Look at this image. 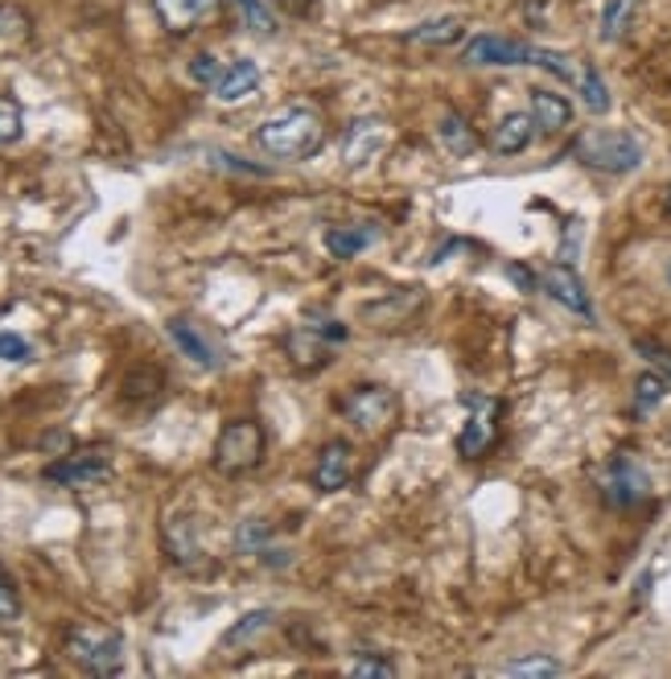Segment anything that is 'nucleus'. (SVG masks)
<instances>
[{"instance_id":"f257e3e1","label":"nucleus","mask_w":671,"mask_h":679,"mask_svg":"<svg viewBox=\"0 0 671 679\" xmlns=\"http://www.w3.org/2000/svg\"><path fill=\"white\" fill-rule=\"evenodd\" d=\"M326 141V124L313 107L306 103H289V107H280L272 116L264 120L260 128H256V145L268 153V157H280V161H306L313 157Z\"/></svg>"},{"instance_id":"f03ea898","label":"nucleus","mask_w":671,"mask_h":679,"mask_svg":"<svg viewBox=\"0 0 671 679\" xmlns=\"http://www.w3.org/2000/svg\"><path fill=\"white\" fill-rule=\"evenodd\" d=\"M66 655L83 667L87 676H120L124 671V635L112 626H95V621H74L66 626Z\"/></svg>"},{"instance_id":"7ed1b4c3","label":"nucleus","mask_w":671,"mask_h":679,"mask_svg":"<svg viewBox=\"0 0 671 679\" xmlns=\"http://www.w3.org/2000/svg\"><path fill=\"white\" fill-rule=\"evenodd\" d=\"M264 445H268V441H264L260 420H251V416L227 420L219 441H215V457H210V462H215L219 474L239 477L264 462Z\"/></svg>"},{"instance_id":"20e7f679","label":"nucleus","mask_w":671,"mask_h":679,"mask_svg":"<svg viewBox=\"0 0 671 679\" xmlns=\"http://www.w3.org/2000/svg\"><path fill=\"white\" fill-rule=\"evenodd\" d=\"M572 153H577L581 165L598 169V174H634L642 165V145L630 132H610V128L585 132Z\"/></svg>"},{"instance_id":"39448f33","label":"nucleus","mask_w":671,"mask_h":679,"mask_svg":"<svg viewBox=\"0 0 671 679\" xmlns=\"http://www.w3.org/2000/svg\"><path fill=\"white\" fill-rule=\"evenodd\" d=\"M347 420L367 436L388 433L400 420V395L388 383H363V388H354L347 395Z\"/></svg>"},{"instance_id":"423d86ee","label":"nucleus","mask_w":671,"mask_h":679,"mask_svg":"<svg viewBox=\"0 0 671 679\" xmlns=\"http://www.w3.org/2000/svg\"><path fill=\"white\" fill-rule=\"evenodd\" d=\"M107 477H112V453H107V449L66 453V457L45 465V482H50V486H66V491L100 486V482H107Z\"/></svg>"},{"instance_id":"0eeeda50","label":"nucleus","mask_w":671,"mask_h":679,"mask_svg":"<svg viewBox=\"0 0 671 679\" xmlns=\"http://www.w3.org/2000/svg\"><path fill=\"white\" fill-rule=\"evenodd\" d=\"M598 482H601L606 503H613V506H639L642 498L651 494V474H647L630 453H613Z\"/></svg>"},{"instance_id":"6e6552de","label":"nucleus","mask_w":671,"mask_h":679,"mask_svg":"<svg viewBox=\"0 0 671 679\" xmlns=\"http://www.w3.org/2000/svg\"><path fill=\"white\" fill-rule=\"evenodd\" d=\"M347 338V326H338V321H309L301 330H292L285 338V350H289V359L297 367H326L330 362V347H338Z\"/></svg>"},{"instance_id":"1a4fd4ad","label":"nucleus","mask_w":671,"mask_h":679,"mask_svg":"<svg viewBox=\"0 0 671 679\" xmlns=\"http://www.w3.org/2000/svg\"><path fill=\"white\" fill-rule=\"evenodd\" d=\"M474 412H469L466 429L457 436V453L466 457V462H478L486 457L498 441V400L495 395H469L466 400Z\"/></svg>"},{"instance_id":"9d476101","label":"nucleus","mask_w":671,"mask_h":679,"mask_svg":"<svg viewBox=\"0 0 671 679\" xmlns=\"http://www.w3.org/2000/svg\"><path fill=\"white\" fill-rule=\"evenodd\" d=\"M165 333H169V342H174L186 359L194 362V367H203V371H219L223 362V347H219V338L206 330L203 321H194V318H169L165 321Z\"/></svg>"},{"instance_id":"9b49d317","label":"nucleus","mask_w":671,"mask_h":679,"mask_svg":"<svg viewBox=\"0 0 671 679\" xmlns=\"http://www.w3.org/2000/svg\"><path fill=\"white\" fill-rule=\"evenodd\" d=\"M540 289L553 297L556 305H565L569 313H577L581 321H598V313H593V301H589V289H585V280L577 276V268L572 264H553V268H544L540 276Z\"/></svg>"},{"instance_id":"f8f14e48","label":"nucleus","mask_w":671,"mask_h":679,"mask_svg":"<svg viewBox=\"0 0 671 679\" xmlns=\"http://www.w3.org/2000/svg\"><path fill=\"white\" fill-rule=\"evenodd\" d=\"M388 141H392V128L383 120L375 116L354 120L351 128H347V136H342V165L347 169H367L388 148Z\"/></svg>"},{"instance_id":"ddd939ff","label":"nucleus","mask_w":671,"mask_h":679,"mask_svg":"<svg viewBox=\"0 0 671 679\" xmlns=\"http://www.w3.org/2000/svg\"><path fill=\"white\" fill-rule=\"evenodd\" d=\"M531 50L536 45L519 42V38H503V33H478L466 45L469 66H531Z\"/></svg>"},{"instance_id":"4468645a","label":"nucleus","mask_w":671,"mask_h":679,"mask_svg":"<svg viewBox=\"0 0 671 679\" xmlns=\"http://www.w3.org/2000/svg\"><path fill=\"white\" fill-rule=\"evenodd\" d=\"M354 474V449L351 441H326L318 453V465H313V486L321 494L342 491Z\"/></svg>"},{"instance_id":"2eb2a0df","label":"nucleus","mask_w":671,"mask_h":679,"mask_svg":"<svg viewBox=\"0 0 671 679\" xmlns=\"http://www.w3.org/2000/svg\"><path fill=\"white\" fill-rule=\"evenodd\" d=\"M153 13L169 33H190L219 13V0H153Z\"/></svg>"},{"instance_id":"dca6fc26","label":"nucleus","mask_w":671,"mask_h":679,"mask_svg":"<svg viewBox=\"0 0 671 679\" xmlns=\"http://www.w3.org/2000/svg\"><path fill=\"white\" fill-rule=\"evenodd\" d=\"M421 305H424L421 285H416V289H392L383 301L363 305V318L371 321V326H400V321H409Z\"/></svg>"},{"instance_id":"f3484780","label":"nucleus","mask_w":671,"mask_h":679,"mask_svg":"<svg viewBox=\"0 0 671 679\" xmlns=\"http://www.w3.org/2000/svg\"><path fill=\"white\" fill-rule=\"evenodd\" d=\"M256 88H260V66L251 59H239L227 62V71L219 74V83L210 88V95L219 103H244Z\"/></svg>"},{"instance_id":"a211bd4d","label":"nucleus","mask_w":671,"mask_h":679,"mask_svg":"<svg viewBox=\"0 0 671 679\" xmlns=\"http://www.w3.org/2000/svg\"><path fill=\"white\" fill-rule=\"evenodd\" d=\"M531 120H536V132L556 136L572 124V103L560 91H531Z\"/></svg>"},{"instance_id":"6ab92c4d","label":"nucleus","mask_w":671,"mask_h":679,"mask_svg":"<svg viewBox=\"0 0 671 679\" xmlns=\"http://www.w3.org/2000/svg\"><path fill=\"white\" fill-rule=\"evenodd\" d=\"M380 239V227L375 223H354V227H330L326 232V251L334 256V260H354V256H363L367 247Z\"/></svg>"},{"instance_id":"aec40b11","label":"nucleus","mask_w":671,"mask_h":679,"mask_svg":"<svg viewBox=\"0 0 671 679\" xmlns=\"http://www.w3.org/2000/svg\"><path fill=\"white\" fill-rule=\"evenodd\" d=\"M531 136H536V120L527 116V112H512V116H503L495 124L491 148H495L498 157H515V153H524L531 145Z\"/></svg>"},{"instance_id":"412c9836","label":"nucleus","mask_w":671,"mask_h":679,"mask_svg":"<svg viewBox=\"0 0 671 679\" xmlns=\"http://www.w3.org/2000/svg\"><path fill=\"white\" fill-rule=\"evenodd\" d=\"M165 548H169V556H174L182 568L203 564V544H198V535H194L190 515H174V519L165 523Z\"/></svg>"},{"instance_id":"4be33fe9","label":"nucleus","mask_w":671,"mask_h":679,"mask_svg":"<svg viewBox=\"0 0 671 679\" xmlns=\"http://www.w3.org/2000/svg\"><path fill=\"white\" fill-rule=\"evenodd\" d=\"M235 552L239 556H251V560H264V564H285L280 556H272V527L264 519H244L239 523V532H235Z\"/></svg>"},{"instance_id":"5701e85b","label":"nucleus","mask_w":671,"mask_h":679,"mask_svg":"<svg viewBox=\"0 0 671 679\" xmlns=\"http://www.w3.org/2000/svg\"><path fill=\"white\" fill-rule=\"evenodd\" d=\"M437 145L445 148L450 157H474V153H478V132L469 128L457 112H445V116L437 120Z\"/></svg>"},{"instance_id":"b1692460","label":"nucleus","mask_w":671,"mask_h":679,"mask_svg":"<svg viewBox=\"0 0 671 679\" xmlns=\"http://www.w3.org/2000/svg\"><path fill=\"white\" fill-rule=\"evenodd\" d=\"M272 626H277V614H272V609H251V614H244V618L235 621L231 630L223 635V650L248 647V642H256V638L268 635Z\"/></svg>"},{"instance_id":"393cba45","label":"nucleus","mask_w":671,"mask_h":679,"mask_svg":"<svg viewBox=\"0 0 671 679\" xmlns=\"http://www.w3.org/2000/svg\"><path fill=\"white\" fill-rule=\"evenodd\" d=\"M462 33H466L462 17H433V21H424V25H416V30L409 33V42H416V45H453V42H462Z\"/></svg>"},{"instance_id":"a878e982","label":"nucleus","mask_w":671,"mask_h":679,"mask_svg":"<svg viewBox=\"0 0 671 679\" xmlns=\"http://www.w3.org/2000/svg\"><path fill=\"white\" fill-rule=\"evenodd\" d=\"M634 9L639 0H606L601 4V42H622L634 21Z\"/></svg>"},{"instance_id":"bb28decb","label":"nucleus","mask_w":671,"mask_h":679,"mask_svg":"<svg viewBox=\"0 0 671 679\" xmlns=\"http://www.w3.org/2000/svg\"><path fill=\"white\" fill-rule=\"evenodd\" d=\"M577 88H581V100L593 116H606V112H610V91H606V79L598 74V66H581Z\"/></svg>"},{"instance_id":"cd10ccee","label":"nucleus","mask_w":671,"mask_h":679,"mask_svg":"<svg viewBox=\"0 0 671 679\" xmlns=\"http://www.w3.org/2000/svg\"><path fill=\"white\" fill-rule=\"evenodd\" d=\"M235 13H239V21L248 25L256 38H272L277 33V17H272V9L264 4V0H231Z\"/></svg>"},{"instance_id":"c85d7f7f","label":"nucleus","mask_w":671,"mask_h":679,"mask_svg":"<svg viewBox=\"0 0 671 679\" xmlns=\"http://www.w3.org/2000/svg\"><path fill=\"white\" fill-rule=\"evenodd\" d=\"M668 379L659 375V371H642L639 383H634V412H651V408L663 404V395H668Z\"/></svg>"},{"instance_id":"c756f323","label":"nucleus","mask_w":671,"mask_h":679,"mask_svg":"<svg viewBox=\"0 0 671 679\" xmlns=\"http://www.w3.org/2000/svg\"><path fill=\"white\" fill-rule=\"evenodd\" d=\"M503 676H527V679H548V676H565V667L548 659V655H527V659H512L503 667Z\"/></svg>"},{"instance_id":"7c9ffc66","label":"nucleus","mask_w":671,"mask_h":679,"mask_svg":"<svg viewBox=\"0 0 671 679\" xmlns=\"http://www.w3.org/2000/svg\"><path fill=\"white\" fill-rule=\"evenodd\" d=\"M21 621V593H17L13 573L0 564V630H9Z\"/></svg>"},{"instance_id":"2f4dec72","label":"nucleus","mask_w":671,"mask_h":679,"mask_svg":"<svg viewBox=\"0 0 671 679\" xmlns=\"http://www.w3.org/2000/svg\"><path fill=\"white\" fill-rule=\"evenodd\" d=\"M30 38V17L21 13L17 4H0V42L17 45Z\"/></svg>"},{"instance_id":"473e14b6","label":"nucleus","mask_w":671,"mask_h":679,"mask_svg":"<svg viewBox=\"0 0 671 679\" xmlns=\"http://www.w3.org/2000/svg\"><path fill=\"white\" fill-rule=\"evenodd\" d=\"M531 66H540V71L556 74L560 83H577V66H572L569 54H556V50H531Z\"/></svg>"},{"instance_id":"72a5a7b5","label":"nucleus","mask_w":671,"mask_h":679,"mask_svg":"<svg viewBox=\"0 0 671 679\" xmlns=\"http://www.w3.org/2000/svg\"><path fill=\"white\" fill-rule=\"evenodd\" d=\"M25 136V116L9 95H0V145H17Z\"/></svg>"},{"instance_id":"f704fd0d","label":"nucleus","mask_w":671,"mask_h":679,"mask_svg":"<svg viewBox=\"0 0 671 679\" xmlns=\"http://www.w3.org/2000/svg\"><path fill=\"white\" fill-rule=\"evenodd\" d=\"M634 350L642 354V362H651V371H659V375L671 383V350L668 347H659V342H651V338H639Z\"/></svg>"},{"instance_id":"c9c22d12","label":"nucleus","mask_w":671,"mask_h":679,"mask_svg":"<svg viewBox=\"0 0 671 679\" xmlns=\"http://www.w3.org/2000/svg\"><path fill=\"white\" fill-rule=\"evenodd\" d=\"M223 71H227V62H219V54H198V59L190 62V79L194 83H203V88H215Z\"/></svg>"},{"instance_id":"e433bc0d","label":"nucleus","mask_w":671,"mask_h":679,"mask_svg":"<svg viewBox=\"0 0 671 679\" xmlns=\"http://www.w3.org/2000/svg\"><path fill=\"white\" fill-rule=\"evenodd\" d=\"M30 359H33V347L21 333L0 330V362H30Z\"/></svg>"},{"instance_id":"4c0bfd02","label":"nucleus","mask_w":671,"mask_h":679,"mask_svg":"<svg viewBox=\"0 0 671 679\" xmlns=\"http://www.w3.org/2000/svg\"><path fill=\"white\" fill-rule=\"evenodd\" d=\"M210 165H219V169H235V174H251V177H264L268 169L264 165H251V161H239L235 153H210Z\"/></svg>"},{"instance_id":"58836bf2","label":"nucleus","mask_w":671,"mask_h":679,"mask_svg":"<svg viewBox=\"0 0 671 679\" xmlns=\"http://www.w3.org/2000/svg\"><path fill=\"white\" fill-rule=\"evenodd\" d=\"M351 676H375V679H383V676H395V663L392 659H354L351 663Z\"/></svg>"},{"instance_id":"ea45409f","label":"nucleus","mask_w":671,"mask_h":679,"mask_svg":"<svg viewBox=\"0 0 671 679\" xmlns=\"http://www.w3.org/2000/svg\"><path fill=\"white\" fill-rule=\"evenodd\" d=\"M507 276H512V280H515V285H519L524 292H536V289H540L536 272H531V268H524V264H507Z\"/></svg>"},{"instance_id":"a19ab883","label":"nucleus","mask_w":671,"mask_h":679,"mask_svg":"<svg viewBox=\"0 0 671 679\" xmlns=\"http://www.w3.org/2000/svg\"><path fill=\"white\" fill-rule=\"evenodd\" d=\"M663 206H668V215H671V186H668V194H663Z\"/></svg>"},{"instance_id":"79ce46f5","label":"nucleus","mask_w":671,"mask_h":679,"mask_svg":"<svg viewBox=\"0 0 671 679\" xmlns=\"http://www.w3.org/2000/svg\"><path fill=\"white\" fill-rule=\"evenodd\" d=\"M668 285H671V264H668Z\"/></svg>"}]
</instances>
